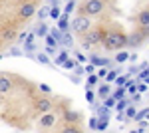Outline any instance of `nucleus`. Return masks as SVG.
Listing matches in <instances>:
<instances>
[{
  "label": "nucleus",
  "instance_id": "f257e3e1",
  "mask_svg": "<svg viewBox=\"0 0 149 133\" xmlns=\"http://www.w3.org/2000/svg\"><path fill=\"white\" fill-rule=\"evenodd\" d=\"M103 46H105L107 50H119V48L127 46V36H123L121 32L111 30V32H107L103 36Z\"/></svg>",
  "mask_w": 149,
  "mask_h": 133
},
{
  "label": "nucleus",
  "instance_id": "f03ea898",
  "mask_svg": "<svg viewBox=\"0 0 149 133\" xmlns=\"http://www.w3.org/2000/svg\"><path fill=\"white\" fill-rule=\"evenodd\" d=\"M90 18L88 16H76L74 20H72V30L76 34H88L90 32Z\"/></svg>",
  "mask_w": 149,
  "mask_h": 133
},
{
  "label": "nucleus",
  "instance_id": "7ed1b4c3",
  "mask_svg": "<svg viewBox=\"0 0 149 133\" xmlns=\"http://www.w3.org/2000/svg\"><path fill=\"white\" fill-rule=\"evenodd\" d=\"M102 10H103L102 0H88V2L84 4V12H86L88 16H95V14H100Z\"/></svg>",
  "mask_w": 149,
  "mask_h": 133
},
{
  "label": "nucleus",
  "instance_id": "20e7f679",
  "mask_svg": "<svg viewBox=\"0 0 149 133\" xmlns=\"http://www.w3.org/2000/svg\"><path fill=\"white\" fill-rule=\"evenodd\" d=\"M100 42H103L102 32H100V30H90V32L86 34V38H84V44H88V46L100 44Z\"/></svg>",
  "mask_w": 149,
  "mask_h": 133
},
{
  "label": "nucleus",
  "instance_id": "39448f33",
  "mask_svg": "<svg viewBox=\"0 0 149 133\" xmlns=\"http://www.w3.org/2000/svg\"><path fill=\"white\" fill-rule=\"evenodd\" d=\"M34 14H38L34 4H24L22 8H20V16H22V18H30V16H34Z\"/></svg>",
  "mask_w": 149,
  "mask_h": 133
},
{
  "label": "nucleus",
  "instance_id": "423d86ee",
  "mask_svg": "<svg viewBox=\"0 0 149 133\" xmlns=\"http://www.w3.org/2000/svg\"><path fill=\"white\" fill-rule=\"evenodd\" d=\"M137 22H139V26H141L143 30H147V28H149V10H141V12H139Z\"/></svg>",
  "mask_w": 149,
  "mask_h": 133
},
{
  "label": "nucleus",
  "instance_id": "0eeeda50",
  "mask_svg": "<svg viewBox=\"0 0 149 133\" xmlns=\"http://www.w3.org/2000/svg\"><path fill=\"white\" fill-rule=\"evenodd\" d=\"M143 36H145V32H137V34L127 36V46H139L141 40H143Z\"/></svg>",
  "mask_w": 149,
  "mask_h": 133
},
{
  "label": "nucleus",
  "instance_id": "6e6552de",
  "mask_svg": "<svg viewBox=\"0 0 149 133\" xmlns=\"http://www.w3.org/2000/svg\"><path fill=\"white\" fill-rule=\"evenodd\" d=\"M56 121V115H52V113H44L42 117H40V125L42 127H52Z\"/></svg>",
  "mask_w": 149,
  "mask_h": 133
},
{
  "label": "nucleus",
  "instance_id": "1a4fd4ad",
  "mask_svg": "<svg viewBox=\"0 0 149 133\" xmlns=\"http://www.w3.org/2000/svg\"><path fill=\"white\" fill-rule=\"evenodd\" d=\"M58 28L62 30V32H70V28H72V24H70V18L68 14H64L60 20H58Z\"/></svg>",
  "mask_w": 149,
  "mask_h": 133
},
{
  "label": "nucleus",
  "instance_id": "9d476101",
  "mask_svg": "<svg viewBox=\"0 0 149 133\" xmlns=\"http://www.w3.org/2000/svg\"><path fill=\"white\" fill-rule=\"evenodd\" d=\"M90 64H93L95 68H107L109 60H102L100 56H90Z\"/></svg>",
  "mask_w": 149,
  "mask_h": 133
},
{
  "label": "nucleus",
  "instance_id": "9b49d317",
  "mask_svg": "<svg viewBox=\"0 0 149 133\" xmlns=\"http://www.w3.org/2000/svg\"><path fill=\"white\" fill-rule=\"evenodd\" d=\"M97 95H100L102 100L109 97V95H111V88H109V84H102V86L97 88Z\"/></svg>",
  "mask_w": 149,
  "mask_h": 133
},
{
  "label": "nucleus",
  "instance_id": "f8f14e48",
  "mask_svg": "<svg viewBox=\"0 0 149 133\" xmlns=\"http://www.w3.org/2000/svg\"><path fill=\"white\" fill-rule=\"evenodd\" d=\"M36 105H38V109L42 111V113H48V111L52 109V101H50V100H40Z\"/></svg>",
  "mask_w": 149,
  "mask_h": 133
},
{
  "label": "nucleus",
  "instance_id": "ddd939ff",
  "mask_svg": "<svg viewBox=\"0 0 149 133\" xmlns=\"http://www.w3.org/2000/svg\"><path fill=\"white\" fill-rule=\"evenodd\" d=\"M10 88H12L10 79L6 78V76H2V78H0V91H2V93H8V91H10Z\"/></svg>",
  "mask_w": 149,
  "mask_h": 133
},
{
  "label": "nucleus",
  "instance_id": "4468645a",
  "mask_svg": "<svg viewBox=\"0 0 149 133\" xmlns=\"http://www.w3.org/2000/svg\"><path fill=\"white\" fill-rule=\"evenodd\" d=\"M68 60H70V54L66 52V50H62V52L56 56V66H64Z\"/></svg>",
  "mask_w": 149,
  "mask_h": 133
},
{
  "label": "nucleus",
  "instance_id": "2eb2a0df",
  "mask_svg": "<svg viewBox=\"0 0 149 133\" xmlns=\"http://www.w3.org/2000/svg\"><path fill=\"white\" fill-rule=\"evenodd\" d=\"M34 34H36V36H40V38H46L50 32H48V26H46V24L40 22V24H38V28L34 30Z\"/></svg>",
  "mask_w": 149,
  "mask_h": 133
},
{
  "label": "nucleus",
  "instance_id": "dca6fc26",
  "mask_svg": "<svg viewBox=\"0 0 149 133\" xmlns=\"http://www.w3.org/2000/svg\"><path fill=\"white\" fill-rule=\"evenodd\" d=\"M36 60L40 62V64H44V66H52V60H50V56L46 52H40V54H36Z\"/></svg>",
  "mask_w": 149,
  "mask_h": 133
},
{
  "label": "nucleus",
  "instance_id": "f3484780",
  "mask_svg": "<svg viewBox=\"0 0 149 133\" xmlns=\"http://www.w3.org/2000/svg\"><path fill=\"white\" fill-rule=\"evenodd\" d=\"M137 86H139V81H137V79H135V81H131V79H129V81H127V86H125L127 93L135 95V93H137Z\"/></svg>",
  "mask_w": 149,
  "mask_h": 133
},
{
  "label": "nucleus",
  "instance_id": "a211bd4d",
  "mask_svg": "<svg viewBox=\"0 0 149 133\" xmlns=\"http://www.w3.org/2000/svg\"><path fill=\"white\" fill-rule=\"evenodd\" d=\"M50 16L54 18V20H60L64 14H62V10L58 8V4H52V8H50Z\"/></svg>",
  "mask_w": 149,
  "mask_h": 133
},
{
  "label": "nucleus",
  "instance_id": "6ab92c4d",
  "mask_svg": "<svg viewBox=\"0 0 149 133\" xmlns=\"http://www.w3.org/2000/svg\"><path fill=\"white\" fill-rule=\"evenodd\" d=\"M111 95H113V97H115L117 101H119V100H125V95H127V89H125V88H117V89L113 91V93H111Z\"/></svg>",
  "mask_w": 149,
  "mask_h": 133
},
{
  "label": "nucleus",
  "instance_id": "aec40b11",
  "mask_svg": "<svg viewBox=\"0 0 149 133\" xmlns=\"http://www.w3.org/2000/svg\"><path fill=\"white\" fill-rule=\"evenodd\" d=\"M123 113H125V117H127V119H135V115H137L139 111H135V105H129V107H127V109L123 111Z\"/></svg>",
  "mask_w": 149,
  "mask_h": 133
},
{
  "label": "nucleus",
  "instance_id": "412c9836",
  "mask_svg": "<svg viewBox=\"0 0 149 133\" xmlns=\"http://www.w3.org/2000/svg\"><path fill=\"white\" fill-rule=\"evenodd\" d=\"M50 34H52V36H54V38H56L58 42H60V44H62V40H64V32H62V30H60V28H52V30H50Z\"/></svg>",
  "mask_w": 149,
  "mask_h": 133
},
{
  "label": "nucleus",
  "instance_id": "4be33fe9",
  "mask_svg": "<svg viewBox=\"0 0 149 133\" xmlns=\"http://www.w3.org/2000/svg\"><path fill=\"white\" fill-rule=\"evenodd\" d=\"M129 58H131V56L127 54V52H119V54L115 56V62H117V64H123V62H127Z\"/></svg>",
  "mask_w": 149,
  "mask_h": 133
},
{
  "label": "nucleus",
  "instance_id": "5701e85b",
  "mask_svg": "<svg viewBox=\"0 0 149 133\" xmlns=\"http://www.w3.org/2000/svg\"><path fill=\"white\" fill-rule=\"evenodd\" d=\"M117 74H119L117 70H109V74H107V78H105V84H111V81H115V79L119 78Z\"/></svg>",
  "mask_w": 149,
  "mask_h": 133
},
{
  "label": "nucleus",
  "instance_id": "b1692460",
  "mask_svg": "<svg viewBox=\"0 0 149 133\" xmlns=\"http://www.w3.org/2000/svg\"><path fill=\"white\" fill-rule=\"evenodd\" d=\"M103 105L111 109V107H115V105H117V100H115L113 95H109V97H105V100H103Z\"/></svg>",
  "mask_w": 149,
  "mask_h": 133
},
{
  "label": "nucleus",
  "instance_id": "393cba45",
  "mask_svg": "<svg viewBox=\"0 0 149 133\" xmlns=\"http://www.w3.org/2000/svg\"><path fill=\"white\" fill-rule=\"evenodd\" d=\"M97 115H100V117H107V119H109V115H111V109H109V107H105V105H102V107L97 109Z\"/></svg>",
  "mask_w": 149,
  "mask_h": 133
},
{
  "label": "nucleus",
  "instance_id": "a878e982",
  "mask_svg": "<svg viewBox=\"0 0 149 133\" xmlns=\"http://www.w3.org/2000/svg\"><path fill=\"white\" fill-rule=\"evenodd\" d=\"M62 44L66 46V48H70V46L74 44V38H72V34H70V32H64V40H62Z\"/></svg>",
  "mask_w": 149,
  "mask_h": 133
},
{
  "label": "nucleus",
  "instance_id": "bb28decb",
  "mask_svg": "<svg viewBox=\"0 0 149 133\" xmlns=\"http://www.w3.org/2000/svg\"><path fill=\"white\" fill-rule=\"evenodd\" d=\"M109 125V119L107 117H100V125H97V131H105Z\"/></svg>",
  "mask_w": 149,
  "mask_h": 133
},
{
  "label": "nucleus",
  "instance_id": "cd10ccee",
  "mask_svg": "<svg viewBox=\"0 0 149 133\" xmlns=\"http://www.w3.org/2000/svg\"><path fill=\"white\" fill-rule=\"evenodd\" d=\"M145 117H149V109H141L137 115H135V121L141 123V121H145Z\"/></svg>",
  "mask_w": 149,
  "mask_h": 133
},
{
  "label": "nucleus",
  "instance_id": "c85d7f7f",
  "mask_svg": "<svg viewBox=\"0 0 149 133\" xmlns=\"http://www.w3.org/2000/svg\"><path fill=\"white\" fill-rule=\"evenodd\" d=\"M93 100H95V93L92 91V88H88V89H86V101L92 103V107H93Z\"/></svg>",
  "mask_w": 149,
  "mask_h": 133
},
{
  "label": "nucleus",
  "instance_id": "c756f323",
  "mask_svg": "<svg viewBox=\"0 0 149 133\" xmlns=\"http://www.w3.org/2000/svg\"><path fill=\"white\" fill-rule=\"evenodd\" d=\"M76 66H78V60H72V58H70L62 68H64V70H76Z\"/></svg>",
  "mask_w": 149,
  "mask_h": 133
},
{
  "label": "nucleus",
  "instance_id": "7c9ffc66",
  "mask_svg": "<svg viewBox=\"0 0 149 133\" xmlns=\"http://www.w3.org/2000/svg\"><path fill=\"white\" fill-rule=\"evenodd\" d=\"M44 40H46V44H48V46H54V48H56V46L60 44V42H58V40L54 38V36H52V34H48L46 38H44Z\"/></svg>",
  "mask_w": 149,
  "mask_h": 133
},
{
  "label": "nucleus",
  "instance_id": "2f4dec72",
  "mask_svg": "<svg viewBox=\"0 0 149 133\" xmlns=\"http://www.w3.org/2000/svg\"><path fill=\"white\" fill-rule=\"evenodd\" d=\"M46 16H50V8L44 6V8H40V10H38V18H40V20H44Z\"/></svg>",
  "mask_w": 149,
  "mask_h": 133
},
{
  "label": "nucleus",
  "instance_id": "473e14b6",
  "mask_svg": "<svg viewBox=\"0 0 149 133\" xmlns=\"http://www.w3.org/2000/svg\"><path fill=\"white\" fill-rule=\"evenodd\" d=\"M97 84V74H92V76H88V88H93Z\"/></svg>",
  "mask_w": 149,
  "mask_h": 133
},
{
  "label": "nucleus",
  "instance_id": "72a5a7b5",
  "mask_svg": "<svg viewBox=\"0 0 149 133\" xmlns=\"http://www.w3.org/2000/svg\"><path fill=\"white\" fill-rule=\"evenodd\" d=\"M74 8H76V2H74V0H70L68 4H66V8H64V14H70Z\"/></svg>",
  "mask_w": 149,
  "mask_h": 133
},
{
  "label": "nucleus",
  "instance_id": "f704fd0d",
  "mask_svg": "<svg viewBox=\"0 0 149 133\" xmlns=\"http://www.w3.org/2000/svg\"><path fill=\"white\" fill-rule=\"evenodd\" d=\"M147 86H149V84H145V81H139V86H137V93H145V91H147Z\"/></svg>",
  "mask_w": 149,
  "mask_h": 133
},
{
  "label": "nucleus",
  "instance_id": "c9c22d12",
  "mask_svg": "<svg viewBox=\"0 0 149 133\" xmlns=\"http://www.w3.org/2000/svg\"><path fill=\"white\" fill-rule=\"evenodd\" d=\"M74 56H76V60H78L80 64H86V62H88V58H86V56L81 54V52H76V54H74Z\"/></svg>",
  "mask_w": 149,
  "mask_h": 133
},
{
  "label": "nucleus",
  "instance_id": "e433bc0d",
  "mask_svg": "<svg viewBox=\"0 0 149 133\" xmlns=\"http://www.w3.org/2000/svg\"><path fill=\"white\" fill-rule=\"evenodd\" d=\"M97 125H100V119H97V117H92V119H90V127H92L93 131H97Z\"/></svg>",
  "mask_w": 149,
  "mask_h": 133
},
{
  "label": "nucleus",
  "instance_id": "4c0bfd02",
  "mask_svg": "<svg viewBox=\"0 0 149 133\" xmlns=\"http://www.w3.org/2000/svg\"><path fill=\"white\" fill-rule=\"evenodd\" d=\"M107 74H109L107 68H100V70H97V78H107Z\"/></svg>",
  "mask_w": 149,
  "mask_h": 133
},
{
  "label": "nucleus",
  "instance_id": "58836bf2",
  "mask_svg": "<svg viewBox=\"0 0 149 133\" xmlns=\"http://www.w3.org/2000/svg\"><path fill=\"white\" fill-rule=\"evenodd\" d=\"M86 74H90V76H92V74H97V72H95V66H93V64H88V66H86Z\"/></svg>",
  "mask_w": 149,
  "mask_h": 133
},
{
  "label": "nucleus",
  "instance_id": "ea45409f",
  "mask_svg": "<svg viewBox=\"0 0 149 133\" xmlns=\"http://www.w3.org/2000/svg\"><path fill=\"white\" fill-rule=\"evenodd\" d=\"M40 91H42V93H50V91H52V88H50L48 84H40Z\"/></svg>",
  "mask_w": 149,
  "mask_h": 133
},
{
  "label": "nucleus",
  "instance_id": "a19ab883",
  "mask_svg": "<svg viewBox=\"0 0 149 133\" xmlns=\"http://www.w3.org/2000/svg\"><path fill=\"white\" fill-rule=\"evenodd\" d=\"M74 72H76V76H78V78H80L81 74H86V68H81L80 64H78V66H76V70H74Z\"/></svg>",
  "mask_w": 149,
  "mask_h": 133
},
{
  "label": "nucleus",
  "instance_id": "79ce46f5",
  "mask_svg": "<svg viewBox=\"0 0 149 133\" xmlns=\"http://www.w3.org/2000/svg\"><path fill=\"white\" fill-rule=\"evenodd\" d=\"M46 54L50 56V58H52V56H56V48H54V46H48V48H46Z\"/></svg>",
  "mask_w": 149,
  "mask_h": 133
},
{
  "label": "nucleus",
  "instance_id": "37998d69",
  "mask_svg": "<svg viewBox=\"0 0 149 133\" xmlns=\"http://www.w3.org/2000/svg\"><path fill=\"white\" fill-rule=\"evenodd\" d=\"M62 133H80V131H78L76 127H66V129H64Z\"/></svg>",
  "mask_w": 149,
  "mask_h": 133
},
{
  "label": "nucleus",
  "instance_id": "c03bdc74",
  "mask_svg": "<svg viewBox=\"0 0 149 133\" xmlns=\"http://www.w3.org/2000/svg\"><path fill=\"white\" fill-rule=\"evenodd\" d=\"M131 101H133V103L141 101V93H135V95H131Z\"/></svg>",
  "mask_w": 149,
  "mask_h": 133
},
{
  "label": "nucleus",
  "instance_id": "a18cd8bd",
  "mask_svg": "<svg viewBox=\"0 0 149 133\" xmlns=\"http://www.w3.org/2000/svg\"><path fill=\"white\" fill-rule=\"evenodd\" d=\"M10 54H12V56H20V50H18V48H12Z\"/></svg>",
  "mask_w": 149,
  "mask_h": 133
},
{
  "label": "nucleus",
  "instance_id": "49530a36",
  "mask_svg": "<svg viewBox=\"0 0 149 133\" xmlns=\"http://www.w3.org/2000/svg\"><path fill=\"white\" fill-rule=\"evenodd\" d=\"M147 123L149 121H141V123H139V129H145V127H147Z\"/></svg>",
  "mask_w": 149,
  "mask_h": 133
},
{
  "label": "nucleus",
  "instance_id": "de8ad7c7",
  "mask_svg": "<svg viewBox=\"0 0 149 133\" xmlns=\"http://www.w3.org/2000/svg\"><path fill=\"white\" fill-rule=\"evenodd\" d=\"M141 131H143V129H137V131H129V133H141Z\"/></svg>",
  "mask_w": 149,
  "mask_h": 133
},
{
  "label": "nucleus",
  "instance_id": "09e8293b",
  "mask_svg": "<svg viewBox=\"0 0 149 133\" xmlns=\"http://www.w3.org/2000/svg\"><path fill=\"white\" fill-rule=\"evenodd\" d=\"M50 2H52V4H56V0H50Z\"/></svg>",
  "mask_w": 149,
  "mask_h": 133
},
{
  "label": "nucleus",
  "instance_id": "8fccbe9b",
  "mask_svg": "<svg viewBox=\"0 0 149 133\" xmlns=\"http://www.w3.org/2000/svg\"><path fill=\"white\" fill-rule=\"evenodd\" d=\"M145 84H149V78H147V79H145Z\"/></svg>",
  "mask_w": 149,
  "mask_h": 133
},
{
  "label": "nucleus",
  "instance_id": "3c124183",
  "mask_svg": "<svg viewBox=\"0 0 149 133\" xmlns=\"http://www.w3.org/2000/svg\"><path fill=\"white\" fill-rule=\"evenodd\" d=\"M95 133H103V131H95Z\"/></svg>",
  "mask_w": 149,
  "mask_h": 133
},
{
  "label": "nucleus",
  "instance_id": "603ef678",
  "mask_svg": "<svg viewBox=\"0 0 149 133\" xmlns=\"http://www.w3.org/2000/svg\"><path fill=\"white\" fill-rule=\"evenodd\" d=\"M66 2H70V0H66Z\"/></svg>",
  "mask_w": 149,
  "mask_h": 133
}]
</instances>
